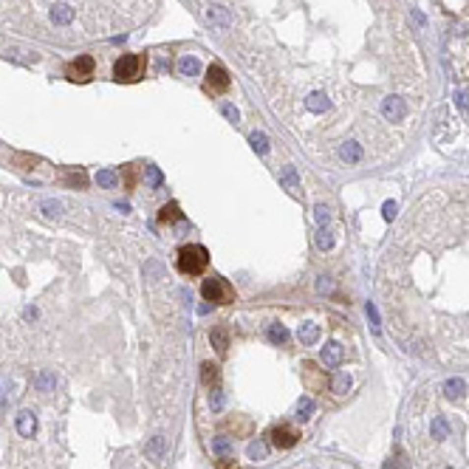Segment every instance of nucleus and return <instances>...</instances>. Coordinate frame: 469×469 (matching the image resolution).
<instances>
[{
    "label": "nucleus",
    "instance_id": "nucleus-17",
    "mask_svg": "<svg viewBox=\"0 0 469 469\" xmlns=\"http://www.w3.org/2000/svg\"><path fill=\"white\" fill-rule=\"evenodd\" d=\"M198 71H201V62H198L195 57H181L178 59V74H181V77H195Z\"/></svg>",
    "mask_w": 469,
    "mask_h": 469
},
{
    "label": "nucleus",
    "instance_id": "nucleus-16",
    "mask_svg": "<svg viewBox=\"0 0 469 469\" xmlns=\"http://www.w3.org/2000/svg\"><path fill=\"white\" fill-rule=\"evenodd\" d=\"M339 156H342L348 164H356V161H362V147H359L356 141H348V144H342Z\"/></svg>",
    "mask_w": 469,
    "mask_h": 469
},
{
    "label": "nucleus",
    "instance_id": "nucleus-19",
    "mask_svg": "<svg viewBox=\"0 0 469 469\" xmlns=\"http://www.w3.org/2000/svg\"><path fill=\"white\" fill-rule=\"evenodd\" d=\"M54 385H57L54 373H48V370L37 373V387H40V393H51V390H54Z\"/></svg>",
    "mask_w": 469,
    "mask_h": 469
},
{
    "label": "nucleus",
    "instance_id": "nucleus-29",
    "mask_svg": "<svg viewBox=\"0 0 469 469\" xmlns=\"http://www.w3.org/2000/svg\"><path fill=\"white\" fill-rule=\"evenodd\" d=\"M317 246H320L322 252H325V249H331V246H333V238H331V235H328V232H325V229H320V232H317Z\"/></svg>",
    "mask_w": 469,
    "mask_h": 469
},
{
    "label": "nucleus",
    "instance_id": "nucleus-22",
    "mask_svg": "<svg viewBox=\"0 0 469 469\" xmlns=\"http://www.w3.org/2000/svg\"><path fill=\"white\" fill-rule=\"evenodd\" d=\"M201 376H204V385H218L221 370H218V365H209V362H206V365L201 367Z\"/></svg>",
    "mask_w": 469,
    "mask_h": 469
},
{
    "label": "nucleus",
    "instance_id": "nucleus-7",
    "mask_svg": "<svg viewBox=\"0 0 469 469\" xmlns=\"http://www.w3.org/2000/svg\"><path fill=\"white\" fill-rule=\"evenodd\" d=\"M206 20L215 26V28H232V14H229V9H223V6H209L206 9Z\"/></svg>",
    "mask_w": 469,
    "mask_h": 469
},
{
    "label": "nucleus",
    "instance_id": "nucleus-20",
    "mask_svg": "<svg viewBox=\"0 0 469 469\" xmlns=\"http://www.w3.org/2000/svg\"><path fill=\"white\" fill-rule=\"evenodd\" d=\"M280 181L286 184L291 193H300V181H297V170H294V167H286L283 175H280Z\"/></svg>",
    "mask_w": 469,
    "mask_h": 469
},
{
    "label": "nucleus",
    "instance_id": "nucleus-9",
    "mask_svg": "<svg viewBox=\"0 0 469 469\" xmlns=\"http://www.w3.org/2000/svg\"><path fill=\"white\" fill-rule=\"evenodd\" d=\"M144 452H147L150 461L161 464V461H164V455H167V444H164V438H161V435H153L147 444H144Z\"/></svg>",
    "mask_w": 469,
    "mask_h": 469
},
{
    "label": "nucleus",
    "instance_id": "nucleus-10",
    "mask_svg": "<svg viewBox=\"0 0 469 469\" xmlns=\"http://www.w3.org/2000/svg\"><path fill=\"white\" fill-rule=\"evenodd\" d=\"M37 430V418L31 410H20L17 413V433L23 435V438H31V433Z\"/></svg>",
    "mask_w": 469,
    "mask_h": 469
},
{
    "label": "nucleus",
    "instance_id": "nucleus-36",
    "mask_svg": "<svg viewBox=\"0 0 469 469\" xmlns=\"http://www.w3.org/2000/svg\"><path fill=\"white\" fill-rule=\"evenodd\" d=\"M125 184H127V190L136 184V172H133V167H127V170H125Z\"/></svg>",
    "mask_w": 469,
    "mask_h": 469
},
{
    "label": "nucleus",
    "instance_id": "nucleus-15",
    "mask_svg": "<svg viewBox=\"0 0 469 469\" xmlns=\"http://www.w3.org/2000/svg\"><path fill=\"white\" fill-rule=\"evenodd\" d=\"M181 209H178V204H164L159 209V221L161 223H175V221H181Z\"/></svg>",
    "mask_w": 469,
    "mask_h": 469
},
{
    "label": "nucleus",
    "instance_id": "nucleus-4",
    "mask_svg": "<svg viewBox=\"0 0 469 469\" xmlns=\"http://www.w3.org/2000/svg\"><path fill=\"white\" fill-rule=\"evenodd\" d=\"M232 88V80H229V71L223 65H218L212 62L209 68H206V80H204V91L212 93V96H221V93H226Z\"/></svg>",
    "mask_w": 469,
    "mask_h": 469
},
{
    "label": "nucleus",
    "instance_id": "nucleus-33",
    "mask_svg": "<svg viewBox=\"0 0 469 469\" xmlns=\"http://www.w3.org/2000/svg\"><path fill=\"white\" fill-rule=\"evenodd\" d=\"M328 209H325V206H317V223H320V226H325V223H328Z\"/></svg>",
    "mask_w": 469,
    "mask_h": 469
},
{
    "label": "nucleus",
    "instance_id": "nucleus-5",
    "mask_svg": "<svg viewBox=\"0 0 469 469\" xmlns=\"http://www.w3.org/2000/svg\"><path fill=\"white\" fill-rule=\"evenodd\" d=\"M93 74H96V59H93L91 54H80L74 62L65 65V77H68L71 82H88Z\"/></svg>",
    "mask_w": 469,
    "mask_h": 469
},
{
    "label": "nucleus",
    "instance_id": "nucleus-26",
    "mask_svg": "<svg viewBox=\"0 0 469 469\" xmlns=\"http://www.w3.org/2000/svg\"><path fill=\"white\" fill-rule=\"evenodd\" d=\"M348 390H351V376H348V373H339V376L333 379V393L342 396V393H348Z\"/></svg>",
    "mask_w": 469,
    "mask_h": 469
},
{
    "label": "nucleus",
    "instance_id": "nucleus-34",
    "mask_svg": "<svg viewBox=\"0 0 469 469\" xmlns=\"http://www.w3.org/2000/svg\"><path fill=\"white\" fill-rule=\"evenodd\" d=\"M317 288H320L322 294H328V291H333V283L328 280V277H320V283H317Z\"/></svg>",
    "mask_w": 469,
    "mask_h": 469
},
{
    "label": "nucleus",
    "instance_id": "nucleus-24",
    "mask_svg": "<svg viewBox=\"0 0 469 469\" xmlns=\"http://www.w3.org/2000/svg\"><path fill=\"white\" fill-rule=\"evenodd\" d=\"M96 181H99V187H108V190H110V187L119 184V175H116L113 170H102L99 175H96Z\"/></svg>",
    "mask_w": 469,
    "mask_h": 469
},
{
    "label": "nucleus",
    "instance_id": "nucleus-40",
    "mask_svg": "<svg viewBox=\"0 0 469 469\" xmlns=\"http://www.w3.org/2000/svg\"><path fill=\"white\" fill-rule=\"evenodd\" d=\"M221 404H223V396H221V393L215 390V399H212V407H215V410H221Z\"/></svg>",
    "mask_w": 469,
    "mask_h": 469
},
{
    "label": "nucleus",
    "instance_id": "nucleus-6",
    "mask_svg": "<svg viewBox=\"0 0 469 469\" xmlns=\"http://www.w3.org/2000/svg\"><path fill=\"white\" fill-rule=\"evenodd\" d=\"M297 441H300V433L294 427H288V424H280V427L272 430V444H275L277 449H291Z\"/></svg>",
    "mask_w": 469,
    "mask_h": 469
},
{
    "label": "nucleus",
    "instance_id": "nucleus-18",
    "mask_svg": "<svg viewBox=\"0 0 469 469\" xmlns=\"http://www.w3.org/2000/svg\"><path fill=\"white\" fill-rule=\"evenodd\" d=\"M430 433H433L435 441H444L446 435H449V424H446L444 415H435V418H433V427H430Z\"/></svg>",
    "mask_w": 469,
    "mask_h": 469
},
{
    "label": "nucleus",
    "instance_id": "nucleus-27",
    "mask_svg": "<svg viewBox=\"0 0 469 469\" xmlns=\"http://www.w3.org/2000/svg\"><path fill=\"white\" fill-rule=\"evenodd\" d=\"M249 141H252V147L257 150V153H266V150H269V138H266V133H252Z\"/></svg>",
    "mask_w": 469,
    "mask_h": 469
},
{
    "label": "nucleus",
    "instance_id": "nucleus-2",
    "mask_svg": "<svg viewBox=\"0 0 469 469\" xmlns=\"http://www.w3.org/2000/svg\"><path fill=\"white\" fill-rule=\"evenodd\" d=\"M144 68H147V57L144 54H125L113 65V77H116V82H138L144 77Z\"/></svg>",
    "mask_w": 469,
    "mask_h": 469
},
{
    "label": "nucleus",
    "instance_id": "nucleus-28",
    "mask_svg": "<svg viewBox=\"0 0 469 469\" xmlns=\"http://www.w3.org/2000/svg\"><path fill=\"white\" fill-rule=\"evenodd\" d=\"M367 320H370V328H373V331H382V325H379V311H376V305H373V303H367Z\"/></svg>",
    "mask_w": 469,
    "mask_h": 469
},
{
    "label": "nucleus",
    "instance_id": "nucleus-25",
    "mask_svg": "<svg viewBox=\"0 0 469 469\" xmlns=\"http://www.w3.org/2000/svg\"><path fill=\"white\" fill-rule=\"evenodd\" d=\"M314 410H317V404H314L311 399H300V401H297L300 418H311V415H314Z\"/></svg>",
    "mask_w": 469,
    "mask_h": 469
},
{
    "label": "nucleus",
    "instance_id": "nucleus-30",
    "mask_svg": "<svg viewBox=\"0 0 469 469\" xmlns=\"http://www.w3.org/2000/svg\"><path fill=\"white\" fill-rule=\"evenodd\" d=\"M382 215H385V221H393V218H396V204L387 201V204L382 206Z\"/></svg>",
    "mask_w": 469,
    "mask_h": 469
},
{
    "label": "nucleus",
    "instance_id": "nucleus-14",
    "mask_svg": "<svg viewBox=\"0 0 469 469\" xmlns=\"http://www.w3.org/2000/svg\"><path fill=\"white\" fill-rule=\"evenodd\" d=\"M328 96H325V93H311L308 99H305V108H308L311 113H325V110H328Z\"/></svg>",
    "mask_w": 469,
    "mask_h": 469
},
{
    "label": "nucleus",
    "instance_id": "nucleus-37",
    "mask_svg": "<svg viewBox=\"0 0 469 469\" xmlns=\"http://www.w3.org/2000/svg\"><path fill=\"white\" fill-rule=\"evenodd\" d=\"M229 449V438H218L215 441V452H226Z\"/></svg>",
    "mask_w": 469,
    "mask_h": 469
},
{
    "label": "nucleus",
    "instance_id": "nucleus-1",
    "mask_svg": "<svg viewBox=\"0 0 469 469\" xmlns=\"http://www.w3.org/2000/svg\"><path fill=\"white\" fill-rule=\"evenodd\" d=\"M209 266V252H206L201 243H190V246H181L178 252V272L190 277H198Z\"/></svg>",
    "mask_w": 469,
    "mask_h": 469
},
{
    "label": "nucleus",
    "instance_id": "nucleus-38",
    "mask_svg": "<svg viewBox=\"0 0 469 469\" xmlns=\"http://www.w3.org/2000/svg\"><path fill=\"white\" fill-rule=\"evenodd\" d=\"M221 469H238V464H232V458H221V464H218Z\"/></svg>",
    "mask_w": 469,
    "mask_h": 469
},
{
    "label": "nucleus",
    "instance_id": "nucleus-35",
    "mask_svg": "<svg viewBox=\"0 0 469 469\" xmlns=\"http://www.w3.org/2000/svg\"><path fill=\"white\" fill-rule=\"evenodd\" d=\"M223 116H226L229 122H238V110H235L232 105H223Z\"/></svg>",
    "mask_w": 469,
    "mask_h": 469
},
{
    "label": "nucleus",
    "instance_id": "nucleus-31",
    "mask_svg": "<svg viewBox=\"0 0 469 469\" xmlns=\"http://www.w3.org/2000/svg\"><path fill=\"white\" fill-rule=\"evenodd\" d=\"M147 178H150V187H159L161 184V172L156 167H147Z\"/></svg>",
    "mask_w": 469,
    "mask_h": 469
},
{
    "label": "nucleus",
    "instance_id": "nucleus-39",
    "mask_svg": "<svg viewBox=\"0 0 469 469\" xmlns=\"http://www.w3.org/2000/svg\"><path fill=\"white\" fill-rule=\"evenodd\" d=\"M43 209H46V212H59V204H57V201H46Z\"/></svg>",
    "mask_w": 469,
    "mask_h": 469
},
{
    "label": "nucleus",
    "instance_id": "nucleus-23",
    "mask_svg": "<svg viewBox=\"0 0 469 469\" xmlns=\"http://www.w3.org/2000/svg\"><path fill=\"white\" fill-rule=\"evenodd\" d=\"M464 387H467V385H464L461 379H449V382L444 385V393L449 396V399H458V396L464 393Z\"/></svg>",
    "mask_w": 469,
    "mask_h": 469
},
{
    "label": "nucleus",
    "instance_id": "nucleus-32",
    "mask_svg": "<svg viewBox=\"0 0 469 469\" xmlns=\"http://www.w3.org/2000/svg\"><path fill=\"white\" fill-rule=\"evenodd\" d=\"M249 455L252 458H266V446L263 444H252L249 446Z\"/></svg>",
    "mask_w": 469,
    "mask_h": 469
},
{
    "label": "nucleus",
    "instance_id": "nucleus-3",
    "mask_svg": "<svg viewBox=\"0 0 469 469\" xmlns=\"http://www.w3.org/2000/svg\"><path fill=\"white\" fill-rule=\"evenodd\" d=\"M201 294H204V300L215 303V305H229V303H235V288L229 286L223 277H209V280H204Z\"/></svg>",
    "mask_w": 469,
    "mask_h": 469
},
{
    "label": "nucleus",
    "instance_id": "nucleus-13",
    "mask_svg": "<svg viewBox=\"0 0 469 469\" xmlns=\"http://www.w3.org/2000/svg\"><path fill=\"white\" fill-rule=\"evenodd\" d=\"M209 339H212V348H215L218 354H226L229 348V331L223 328V325H218V328H212V333H209Z\"/></svg>",
    "mask_w": 469,
    "mask_h": 469
},
{
    "label": "nucleus",
    "instance_id": "nucleus-21",
    "mask_svg": "<svg viewBox=\"0 0 469 469\" xmlns=\"http://www.w3.org/2000/svg\"><path fill=\"white\" fill-rule=\"evenodd\" d=\"M286 339H288V331L283 328V325H269V342L286 345Z\"/></svg>",
    "mask_w": 469,
    "mask_h": 469
},
{
    "label": "nucleus",
    "instance_id": "nucleus-11",
    "mask_svg": "<svg viewBox=\"0 0 469 469\" xmlns=\"http://www.w3.org/2000/svg\"><path fill=\"white\" fill-rule=\"evenodd\" d=\"M382 110H385V116H387L390 122H401V119H404V102H401L399 96H387L385 105H382Z\"/></svg>",
    "mask_w": 469,
    "mask_h": 469
},
{
    "label": "nucleus",
    "instance_id": "nucleus-12",
    "mask_svg": "<svg viewBox=\"0 0 469 469\" xmlns=\"http://www.w3.org/2000/svg\"><path fill=\"white\" fill-rule=\"evenodd\" d=\"M297 336H300V342H303V345H317V339H320V325H314V322H303V325H300V331H297Z\"/></svg>",
    "mask_w": 469,
    "mask_h": 469
},
{
    "label": "nucleus",
    "instance_id": "nucleus-8",
    "mask_svg": "<svg viewBox=\"0 0 469 469\" xmlns=\"http://www.w3.org/2000/svg\"><path fill=\"white\" fill-rule=\"evenodd\" d=\"M342 359H345L342 345L331 342V345H325V348H322V365H325V367H339V365H342Z\"/></svg>",
    "mask_w": 469,
    "mask_h": 469
}]
</instances>
